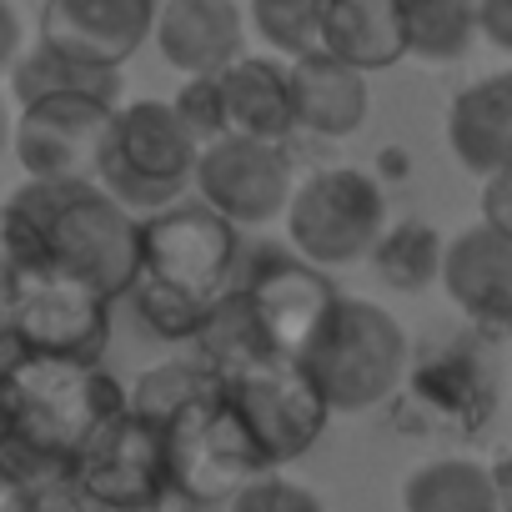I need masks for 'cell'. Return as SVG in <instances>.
I'll list each match as a JSON object with an SVG mask.
<instances>
[{"label": "cell", "mask_w": 512, "mask_h": 512, "mask_svg": "<svg viewBox=\"0 0 512 512\" xmlns=\"http://www.w3.org/2000/svg\"><path fill=\"white\" fill-rule=\"evenodd\" d=\"M246 231L231 226L206 201H171L141 216V277L131 282L126 302L136 322L161 342H196L206 317L221 297H231L241 262H246Z\"/></svg>", "instance_id": "cell-1"}, {"label": "cell", "mask_w": 512, "mask_h": 512, "mask_svg": "<svg viewBox=\"0 0 512 512\" xmlns=\"http://www.w3.org/2000/svg\"><path fill=\"white\" fill-rule=\"evenodd\" d=\"M126 407L106 362L11 352L0 362V462L26 482L71 477L86 442Z\"/></svg>", "instance_id": "cell-2"}, {"label": "cell", "mask_w": 512, "mask_h": 512, "mask_svg": "<svg viewBox=\"0 0 512 512\" xmlns=\"http://www.w3.org/2000/svg\"><path fill=\"white\" fill-rule=\"evenodd\" d=\"M41 236L46 262L111 302H126L141 277V211L121 206L101 181H41L26 176L6 196Z\"/></svg>", "instance_id": "cell-3"}, {"label": "cell", "mask_w": 512, "mask_h": 512, "mask_svg": "<svg viewBox=\"0 0 512 512\" xmlns=\"http://www.w3.org/2000/svg\"><path fill=\"white\" fill-rule=\"evenodd\" d=\"M297 362L327 397L332 417L337 412L357 417L402 392V377L412 367V342L387 307L367 297H337Z\"/></svg>", "instance_id": "cell-4"}, {"label": "cell", "mask_w": 512, "mask_h": 512, "mask_svg": "<svg viewBox=\"0 0 512 512\" xmlns=\"http://www.w3.org/2000/svg\"><path fill=\"white\" fill-rule=\"evenodd\" d=\"M201 141L171 101H121L111 111L96 181L131 211H161L196 181Z\"/></svg>", "instance_id": "cell-5"}, {"label": "cell", "mask_w": 512, "mask_h": 512, "mask_svg": "<svg viewBox=\"0 0 512 512\" xmlns=\"http://www.w3.org/2000/svg\"><path fill=\"white\" fill-rule=\"evenodd\" d=\"M287 241L312 267H352L367 262V251L387 231V196L357 166H317L297 181L287 201Z\"/></svg>", "instance_id": "cell-6"}, {"label": "cell", "mask_w": 512, "mask_h": 512, "mask_svg": "<svg viewBox=\"0 0 512 512\" xmlns=\"http://www.w3.org/2000/svg\"><path fill=\"white\" fill-rule=\"evenodd\" d=\"M221 397L231 402V412L241 417L251 442L262 447L267 467H287V462L307 457L332 422L327 397L317 392V382L307 377V367L297 357H256V362L226 372Z\"/></svg>", "instance_id": "cell-7"}, {"label": "cell", "mask_w": 512, "mask_h": 512, "mask_svg": "<svg viewBox=\"0 0 512 512\" xmlns=\"http://www.w3.org/2000/svg\"><path fill=\"white\" fill-rule=\"evenodd\" d=\"M166 462H171V492L186 507H226L251 477L272 472L262 447L251 442L221 387L186 412L166 422Z\"/></svg>", "instance_id": "cell-8"}, {"label": "cell", "mask_w": 512, "mask_h": 512, "mask_svg": "<svg viewBox=\"0 0 512 512\" xmlns=\"http://www.w3.org/2000/svg\"><path fill=\"white\" fill-rule=\"evenodd\" d=\"M111 297L56 272L51 262L6 287V327L16 352L101 362L111 342Z\"/></svg>", "instance_id": "cell-9"}, {"label": "cell", "mask_w": 512, "mask_h": 512, "mask_svg": "<svg viewBox=\"0 0 512 512\" xmlns=\"http://www.w3.org/2000/svg\"><path fill=\"white\" fill-rule=\"evenodd\" d=\"M236 297L272 357H302L332 302L342 297L322 267H312L302 251H282L267 241H246V262L236 277Z\"/></svg>", "instance_id": "cell-10"}, {"label": "cell", "mask_w": 512, "mask_h": 512, "mask_svg": "<svg viewBox=\"0 0 512 512\" xmlns=\"http://www.w3.org/2000/svg\"><path fill=\"white\" fill-rule=\"evenodd\" d=\"M71 482L91 497L96 512H156L171 492V462H166V427L146 422L141 412L121 407L76 457Z\"/></svg>", "instance_id": "cell-11"}, {"label": "cell", "mask_w": 512, "mask_h": 512, "mask_svg": "<svg viewBox=\"0 0 512 512\" xmlns=\"http://www.w3.org/2000/svg\"><path fill=\"white\" fill-rule=\"evenodd\" d=\"M191 191L196 201L221 211L231 226L256 231V226H272L277 216H287V201L297 191V166H292L287 141L216 136L201 146Z\"/></svg>", "instance_id": "cell-12"}, {"label": "cell", "mask_w": 512, "mask_h": 512, "mask_svg": "<svg viewBox=\"0 0 512 512\" xmlns=\"http://www.w3.org/2000/svg\"><path fill=\"white\" fill-rule=\"evenodd\" d=\"M111 101L96 96H41L16 111L11 151L26 176L41 181H96L101 141L111 126Z\"/></svg>", "instance_id": "cell-13"}, {"label": "cell", "mask_w": 512, "mask_h": 512, "mask_svg": "<svg viewBox=\"0 0 512 512\" xmlns=\"http://www.w3.org/2000/svg\"><path fill=\"white\" fill-rule=\"evenodd\" d=\"M161 0H41V36L46 46L121 71L156 31Z\"/></svg>", "instance_id": "cell-14"}, {"label": "cell", "mask_w": 512, "mask_h": 512, "mask_svg": "<svg viewBox=\"0 0 512 512\" xmlns=\"http://www.w3.org/2000/svg\"><path fill=\"white\" fill-rule=\"evenodd\" d=\"M442 292L477 332H512V241L472 221L442 246Z\"/></svg>", "instance_id": "cell-15"}, {"label": "cell", "mask_w": 512, "mask_h": 512, "mask_svg": "<svg viewBox=\"0 0 512 512\" xmlns=\"http://www.w3.org/2000/svg\"><path fill=\"white\" fill-rule=\"evenodd\" d=\"M151 41L171 71L216 76L246 56V11L241 0H161Z\"/></svg>", "instance_id": "cell-16"}, {"label": "cell", "mask_w": 512, "mask_h": 512, "mask_svg": "<svg viewBox=\"0 0 512 512\" xmlns=\"http://www.w3.org/2000/svg\"><path fill=\"white\" fill-rule=\"evenodd\" d=\"M221 91V126L226 136L287 141L297 131L292 111V61L287 56H241L216 71Z\"/></svg>", "instance_id": "cell-17"}, {"label": "cell", "mask_w": 512, "mask_h": 512, "mask_svg": "<svg viewBox=\"0 0 512 512\" xmlns=\"http://www.w3.org/2000/svg\"><path fill=\"white\" fill-rule=\"evenodd\" d=\"M447 146L477 181L512 166V71H492L462 86L447 106Z\"/></svg>", "instance_id": "cell-18"}, {"label": "cell", "mask_w": 512, "mask_h": 512, "mask_svg": "<svg viewBox=\"0 0 512 512\" xmlns=\"http://www.w3.org/2000/svg\"><path fill=\"white\" fill-rule=\"evenodd\" d=\"M292 111L297 131H312L322 141H347L367 126L372 111L367 76L327 51H307L292 61Z\"/></svg>", "instance_id": "cell-19"}, {"label": "cell", "mask_w": 512, "mask_h": 512, "mask_svg": "<svg viewBox=\"0 0 512 512\" xmlns=\"http://www.w3.org/2000/svg\"><path fill=\"white\" fill-rule=\"evenodd\" d=\"M317 51L357 66L362 76L407 61V31H402L397 0H327Z\"/></svg>", "instance_id": "cell-20"}, {"label": "cell", "mask_w": 512, "mask_h": 512, "mask_svg": "<svg viewBox=\"0 0 512 512\" xmlns=\"http://www.w3.org/2000/svg\"><path fill=\"white\" fill-rule=\"evenodd\" d=\"M402 387L427 407L432 427L447 432H477L492 412V377L472 352H437L422 367H407Z\"/></svg>", "instance_id": "cell-21"}, {"label": "cell", "mask_w": 512, "mask_h": 512, "mask_svg": "<svg viewBox=\"0 0 512 512\" xmlns=\"http://www.w3.org/2000/svg\"><path fill=\"white\" fill-rule=\"evenodd\" d=\"M11 96L16 106L26 101H41V96H96V101H111L121 106V71L111 66H86L46 41L26 46L21 61L11 66Z\"/></svg>", "instance_id": "cell-22"}, {"label": "cell", "mask_w": 512, "mask_h": 512, "mask_svg": "<svg viewBox=\"0 0 512 512\" xmlns=\"http://www.w3.org/2000/svg\"><path fill=\"white\" fill-rule=\"evenodd\" d=\"M402 512H502L492 492L487 462L472 457H432L407 472Z\"/></svg>", "instance_id": "cell-23"}, {"label": "cell", "mask_w": 512, "mask_h": 512, "mask_svg": "<svg viewBox=\"0 0 512 512\" xmlns=\"http://www.w3.org/2000/svg\"><path fill=\"white\" fill-rule=\"evenodd\" d=\"M407 56L427 66H452L477 41V0H397Z\"/></svg>", "instance_id": "cell-24"}, {"label": "cell", "mask_w": 512, "mask_h": 512, "mask_svg": "<svg viewBox=\"0 0 512 512\" xmlns=\"http://www.w3.org/2000/svg\"><path fill=\"white\" fill-rule=\"evenodd\" d=\"M442 236L427 221H397L377 236V246L367 251V262L377 272L382 287L392 292H422L442 277Z\"/></svg>", "instance_id": "cell-25"}, {"label": "cell", "mask_w": 512, "mask_h": 512, "mask_svg": "<svg viewBox=\"0 0 512 512\" xmlns=\"http://www.w3.org/2000/svg\"><path fill=\"white\" fill-rule=\"evenodd\" d=\"M216 387H221V377H216L196 352H191V357H171V362L146 367V372L126 387V407H131V412H141L146 422L166 427L176 412H186L191 402L211 397Z\"/></svg>", "instance_id": "cell-26"}, {"label": "cell", "mask_w": 512, "mask_h": 512, "mask_svg": "<svg viewBox=\"0 0 512 512\" xmlns=\"http://www.w3.org/2000/svg\"><path fill=\"white\" fill-rule=\"evenodd\" d=\"M322 16L327 0H246V26L287 61L322 46Z\"/></svg>", "instance_id": "cell-27"}, {"label": "cell", "mask_w": 512, "mask_h": 512, "mask_svg": "<svg viewBox=\"0 0 512 512\" xmlns=\"http://www.w3.org/2000/svg\"><path fill=\"white\" fill-rule=\"evenodd\" d=\"M226 512H327V502H322L312 487L282 477V467H272V472H262V477H251V482L226 502Z\"/></svg>", "instance_id": "cell-28"}, {"label": "cell", "mask_w": 512, "mask_h": 512, "mask_svg": "<svg viewBox=\"0 0 512 512\" xmlns=\"http://www.w3.org/2000/svg\"><path fill=\"white\" fill-rule=\"evenodd\" d=\"M36 267H46V251H41L36 226L11 201H0V287H11L16 277H26Z\"/></svg>", "instance_id": "cell-29"}, {"label": "cell", "mask_w": 512, "mask_h": 512, "mask_svg": "<svg viewBox=\"0 0 512 512\" xmlns=\"http://www.w3.org/2000/svg\"><path fill=\"white\" fill-rule=\"evenodd\" d=\"M171 106H176V116L196 131L201 146L216 141V136H226V126H221V91H216V76H186L181 91L171 96Z\"/></svg>", "instance_id": "cell-30"}, {"label": "cell", "mask_w": 512, "mask_h": 512, "mask_svg": "<svg viewBox=\"0 0 512 512\" xmlns=\"http://www.w3.org/2000/svg\"><path fill=\"white\" fill-rule=\"evenodd\" d=\"M21 512H96V507L71 477H41V482L26 487Z\"/></svg>", "instance_id": "cell-31"}, {"label": "cell", "mask_w": 512, "mask_h": 512, "mask_svg": "<svg viewBox=\"0 0 512 512\" xmlns=\"http://www.w3.org/2000/svg\"><path fill=\"white\" fill-rule=\"evenodd\" d=\"M482 221L512 241V166H502L497 176L482 181Z\"/></svg>", "instance_id": "cell-32"}, {"label": "cell", "mask_w": 512, "mask_h": 512, "mask_svg": "<svg viewBox=\"0 0 512 512\" xmlns=\"http://www.w3.org/2000/svg\"><path fill=\"white\" fill-rule=\"evenodd\" d=\"M477 41L512 56V0H477Z\"/></svg>", "instance_id": "cell-33"}, {"label": "cell", "mask_w": 512, "mask_h": 512, "mask_svg": "<svg viewBox=\"0 0 512 512\" xmlns=\"http://www.w3.org/2000/svg\"><path fill=\"white\" fill-rule=\"evenodd\" d=\"M26 51V26H21V11L16 0H0V76H6Z\"/></svg>", "instance_id": "cell-34"}, {"label": "cell", "mask_w": 512, "mask_h": 512, "mask_svg": "<svg viewBox=\"0 0 512 512\" xmlns=\"http://www.w3.org/2000/svg\"><path fill=\"white\" fill-rule=\"evenodd\" d=\"M487 472H492L497 507H502V512H512V447H507L502 457H492V462H487Z\"/></svg>", "instance_id": "cell-35"}, {"label": "cell", "mask_w": 512, "mask_h": 512, "mask_svg": "<svg viewBox=\"0 0 512 512\" xmlns=\"http://www.w3.org/2000/svg\"><path fill=\"white\" fill-rule=\"evenodd\" d=\"M26 477L16 472V467H6L0 462V512H21V502H26Z\"/></svg>", "instance_id": "cell-36"}, {"label": "cell", "mask_w": 512, "mask_h": 512, "mask_svg": "<svg viewBox=\"0 0 512 512\" xmlns=\"http://www.w3.org/2000/svg\"><path fill=\"white\" fill-rule=\"evenodd\" d=\"M11 126H16V116H11V106H6V96H0V156L11 151Z\"/></svg>", "instance_id": "cell-37"}, {"label": "cell", "mask_w": 512, "mask_h": 512, "mask_svg": "<svg viewBox=\"0 0 512 512\" xmlns=\"http://www.w3.org/2000/svg\"><path fill=\"white\" fill-rule=\"evenodd\" d=\"M16 347H11V327H6V287H0V362H6Z\"/></svg>", "instance_id": "cell-38"}, {"label": "cell", "mask_w": 512, "mask_h": 512, "mask_svg": "<svg viewBox=\"0 0 512 512\" xmlns=\"http://www.w3.org/2000/svg\"><path fill=\"white\" fill-rule=\"evenodd\" d=\"M156 512H191V507H171V502H166V507H156Z\"/></svg>", "instance_id": "cell-39"}]
</instances>
